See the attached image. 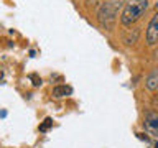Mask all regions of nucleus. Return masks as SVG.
<instances>
[{"instance_id": "nucleus-7", "label": "nucleus", "mask_w": 158, "mask_h": 148, "mask_svg": "<svg viewBox=\"0 0 158 148\" xmlns=\"http://www.w3.org/2000/svg\"><path fill=\"white\" fill-rule=\"evenodd\" d=\"M138 35H140V30L135 28V30H133V36H132V31H128V33L125 35V38H123V41H125V44H133V43H137Z\"/></svg>"}, {"instance_id": "nucleus-2", "label": "nucleus", "mask_w": 158, "mask_h": 148, "mask_svg": "<svg viewBox=\"0 0 158 148\" xmlns=\"http://www.w3.org/2000/svg\"><path fill=\"white\" fill-rule=\"evenodd\" d=\"M120 7H122L120 0H109V2H104L101 7H99V10H97L99 23H101L104 28L112 30L114 25H115V22H117V15H118Z\"/></svg>"}, {"instance_id": "nucleus-12", "label": "nucleus", "mask_w": 158, "mask_h": 148, "mask_svg": "<svg viewBox=\"0 0 158 148\" xmlns=\"http://www.w3.org/2000/svg\"><path fill=\"white\" fill-rule=\"evenodd\" d=\"M150 148H158V140H156L155 143H152V145H150Z\"/></svg>"}, {"instance_id": "nucleus-11", "label": "nucleus", "mask_w": 158, "mask_h": 148, "mask_svg": "<svg viewBox=\"0 0 158 148\" xmlns=\"http://www.w3.org/2000/svg\"><path fill=\"white\" fill-rule=\"evenodd\" d=\"M137 137L140 138V140H145V142H150V137L147 135V133H137Z\"/></svg>"}, {"instance_id": "nucleus-8", "label": "nucleus", "mask_w": 158, "mask_h": 148, "mask_svg": "<svg viewBox=\"0 0 158 148\" xmlns=\"http://www.w3.org/2000/svg\"><path fill=\"white\" fill-rule=\"evenodd\" d=\"M51 125H53V120L49 117H46L43 120V123H40V132H48L51 128Z\"/></svg>"}, {"instance_id": "nucleus-3", "label": "nucleus", "mask_w": 158, "mask_h": 148, "mask_svg": "<svg viewBox=\"0 0 158 148\" xmlns=\"http://www.w3.org/2000/svg\"><path fill=\"white\" fill-rule=\"evenodd\" d=\"M145 39H147V44H150V46L158 43V12L153 15L150 23H148L145 31Z\"/></svg>"}, {"instance_id": "nucleus-10", "label": "nucleus", "mask_w": 158, "mask_h": 148, "mask_svg": "<svg viewBox=\"0 0 158 148\" xmlns=\"http://www.w3.org/2000/svg\"><path fill=\"white\" fill-rule=\"evenodd\" d=\"M30 77H31L33 81H35V82H33V86H41V79H38L36 76H35V74H31Z\"/></svg>"}, {"instance_id": "nucleus-1", "label": "nucleus", "mask_w": 158, "mask_h": 148, "mask_svg": "<svg viewBox=\"0 0 158 148\" xmlns=\"http://www.w3.org/2000/svg\"><path fill=\"white\" fill-rule=\"evenodd\" d=\"M147 10H148V0H130L122 8L120 23L123 27H130L145 15Z\"/></svg>"}, {"instance_id": "nucleus-4", "label": "nucleus", "mask_w": 158, "mask_h": 148, "mask_svg": "<svg viewBox=\"0 0 158 148\" xmlns=\"http://www.w3.org/2000/svg\"><path fill=\"white\" fill-rule=\"evenodd\" d=\"M143 127H145V130L150 135L158 138V112L156 110H152L145 115V118H143Z\"/></svg>"}, {"instance_id": "nucleus-5", "label": "nucleus", "mask_w": 158, "mask_h": 148, "mask_svg": "<svg viewBox=\"0 0 158 148\" xmlns=\"http://www.w3.org/2000/svg\"><path fill=\"white\" fill-rule=\"evenodd\" d=\"M71 94H73V87L66 86V84H59V86L53 87V97H56V99L68 97V96H71Z\"/></svg>"}, {"instance_id": "nucleus-6", "label": "nucleus", "mask_w": 158, "mask_h": 148, "mask_svg": "<svg viewBox=\"0 0 158 148\" xmlns=\"http://www.w3.org/2000/svg\"><path fill=\"white\" fill-rule=\"evenodd\" d=\"M145 86H147V89H150V91H158V71L152 72L150 76L147 77Z\"/></svg>"}, {"instance_id": "nucleus-13", "label": "nucleus", "mask_w": 158, "mask_h": 148, "mask_svg": "<svg viewBox=\"0 0 158 148\" xmlns=\"http://www.w3.org/2000/svg\"><path fill=\"white\" fill-rule=\"evenodd\" d=\"M0 79H2V72H0Z\"/></svg>"}, {"instance_id": "nucleus-9", "label": "nucleus", "mask_w": 158, "mask_h": 148, "mask_svg": "<svg viewBox=\"0 0 158 148\" xmlns=\"http://www.w3.org/2000/svg\"><path fill=\"white\" fill-rule=\"evenodd\" d=\"M152 107H153V109H155V110L158 112V96H155V97L152 99Z\"/></svg>"}]
</instances>
